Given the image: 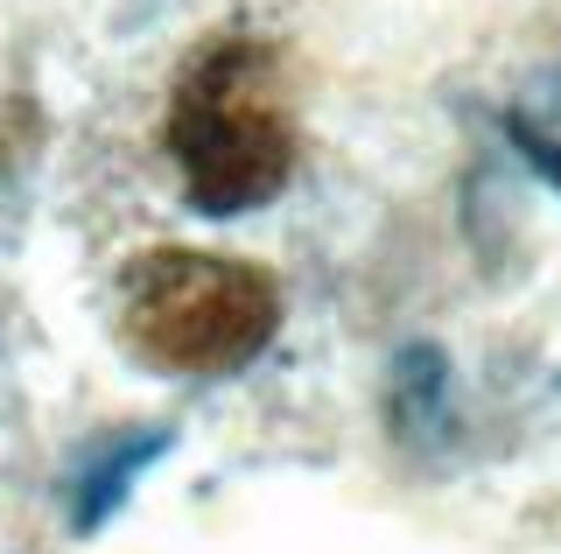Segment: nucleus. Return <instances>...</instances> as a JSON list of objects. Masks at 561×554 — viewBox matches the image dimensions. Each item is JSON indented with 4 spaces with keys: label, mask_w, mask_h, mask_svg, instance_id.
Returning a JSON list of instances; mask_svg holds the SVG:
<instances>
[{
    "label": "nucleus",
    "mask_w": 561,
    "mask_h": 554,
    "mask_svg": "<svg viewBox=\"0 0 561 554\" xmlns=\"http://www.w3.org/2000/svg\"><path fill=\"white\" fill-rule=\"evenodd\" d=\"M295 154H302V127H295L280 57L253 36L204 43L169 99V162L183 176L190 211L245 218L274 204L295 176Z\"/></svg>",
    "instance_id": "f257e3e1"
},
{
    "label": "nucleus",
    "mask_w": 561,
    "mask_h": 554,
    "mask_svg": "<svg viewBox=\"0 0 561 554\" xmlns=\"http://www.w3.org/2000/svg\"><path fill=\"white\" fill-rule=\"evenodd\" d=\"M280 316L288 302L260 259L154 246L119 274V344L169 379L245 372L280 337Z\"/></svg>",
    "instance_id": "f03ea898"
},
{
    "label": "nucleus",
    "mask_w": 561,
    "mask_h": 554,
    "mask_svg": "<svg viewBox=\"0 0 561 554\" xmlns=\"http://www.w3.org/2000/svg\"><path fill=\"white\" fill-rule=\"evenodd\" d=\"M175 449V428H127V436H105L78 457L70 471V492H64V512H70V533H99L105 519L134 498V484L154 471Z\"/></svg>",
    "instance_id": "7ed1b4c3"
},
{
    "label": "nucleus",
    "mask_w": 561,
    "mask_h": 554,
    "mask_svg": "<svg viewBox=\"0 0 561 554\" xmlns=\"http://www.w3.org/2000/svg\"><path fill=\"white\" fill-rule=\"evenodd\" d=\"M386 428L421 457L456 436V393H449L443 344H400L393 372H386Z\"/></svg>",
    "instance_id": "20e7f679"
},
{
    "label": "nucleus",
    "mask_w": 561,
    "mask_h": 554,
    "mask_svg": "<svg viewBox=\"0 0 561 554\" xmlns=\"http://www.w3.org/2000/svg\"><path fill=\"white\" fill-rule=\"evenodd\" d=\"M505 141H513V148H519V162L561 197V134H554V127H540V119H526V113H505Z\"/></svg>",
    "instance_id": "39448f33"
},
{
    "label": "nucleus",
    "mask_w": 561,
    "mask_h": 554,
    "mask_svg": "<svg viewBox=\"0 0 561 554\" xmlns=\"http://www.w3.org/2000/svg\"><path fill=\"white\" fill-rule=\"evenodd\" d=\"M548 99H554V106H561V84H554V92H548Z\"/></svg>",
    "instance_id": "423d86ee"
}]
</instances>
